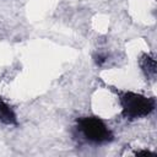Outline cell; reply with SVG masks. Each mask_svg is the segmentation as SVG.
Returning a JSON list of instances; mask_svg holds the SVG:
<instances>
[{"label": "cell", "mask_w": 157, "mask_h": 157, "mask_svg": "<svg viewBox=\"0 0 157 157\" xmlns=\"http://www.w3.org/2000/svg\"><path fill=\"white\" fill-rule=\"evenodd\" d=\"M0 121L6 125H17V118L13 109L2 99H0Z\"/></svg>", "instance_id": "3957f363"}, {"label": "cell", "mask_w": 157, "mask_h": 157, "mask_svg": "<svg viewBox=\"0 0 157 157\" xmlns=\"http://www.w3.org/2000/svg\"><path fill=\"white\" fill-rule=\"evenodd\" d=\"M104 61H105V58H104L103 55H97V56H96V63H97L98 65H102Z\"/></svg>", "instance_id": "5b68a950"}, {"label": "cell", "mask_w": 157, "mask_h": 157, "mask_svg": "<svg viewBox=\"0 0 157 157\" xmlns=\"http://www.w3.org/2000/svg\"><path fill=\"white\" fill-rule=\"evenodd\" d=\"M121 105V114L125 119L134 120L147 117L156 108V101L152 97H146L140 93L125 91L117 92Z\"/></svg>", "instance_id": "6da1fadb"}, {"label": "cell", "mask_w": 157, "mask_h": 157, "mask_svg": "<svg viewBox=\"0 0 157 157\" xmlns=\"http://www.w3.org/2000/svg\"><path fill=\"white\" fill-rule=\"evenodd\" d=\"M77 129L86 140L93 144H107L113 140V134L98 117H83L77 120Z\"/></svg>", "instance_id": "7a4b0ae2"}, {"label": "cell", "mask_w": 157, "mask_h": 157, "mask_svg": "<svg viewBox=\"0 0 157 157\" xmlns=\"http://www.w3.org/2000/svg\"><path fill=\"white\" fill-rule=\"evenodd\" d=\"M140 65H141V69H142V71L145 72L146 76L155 77V75H156V60L152 56H150L147 54H144V56L141 58Z\"/></svg>", "instance_id": "277c9868"}]
</instances>
